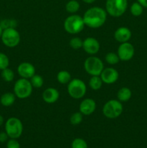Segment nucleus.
<instances>
[{"label": "nucleus", "mask_w": 147, "mask_h": 148, "mask_svg": "<svg viewBox=\"0 0 147 148\" xmlns=\"http://www.w3.org/2000/svg\"><path fill=\"white\" fill-rule=\"evenodd\" d=\"M7 148H20V144L17 139L10 138V140L7 141Z\"/></svg>", "instance_id": "nucleus-31"}, {"label": "nucleus", "mask_w": 147, "mask_h": 148, "mask_svg": "<svg viewBox=\"0 0 147 148\" xmlns=\"http://www.w3.org/2000/svg\"><path fill=\"white\" fill-rule=\"evenodd\" d=\"M57 80L59 83L65 85L71 80V76L68 71L61 70L57 74Z\"/></svg>", "instance_id": "nucleus-19"}, {"label": "nucleus", "mask_w": 147, "mask_h": 148, "mask_svg": "<svg viewBox=\"0 0 147 148\" xmlns=\"http://www.w3.org/2000/svg\"><path fill=\"white\" fill-rule=\"evenodd\" d=\"M128 7V0H106L105 10L114 17H119L125 12Z\"/></svg>", "instance_id": "nucleus-2"}, {"label": "nucleus", "mask_w": 147, "mask_h": 148, "mask_svg": "<svg viewBox=\"0 0 147 148\" xmlns=\"http://www.w3.org/2000/svg\"><path fill=\"white\" fill-rule=\"evenodd\" d=\"M2 33H3V28L1 27V26L0 25V38L1 37V35H2Z\"/></svg>", "instance_id": "nucleus-36"}, {"label": "nucleus", "mask_w": 147, "mask_h": 148, "mask_svg": "<svg viewBox=\"0 0 147 148\" xmlns=\"http://www.w3.org/2000/svg\"><path fill=\"white\" fill-rule=\"evenodd\" d=\"M3 123H4V117L1 115H0V127L2 125Z\"/></svg>", "instance_id": "nucleus-35"}, {"label": "nucleus", "mask_w": 147, "mask_h": 148, "mask_svg": "<svg viewBox=\"0 0 147 148\" xmlns=\"http://www.w3.org/2000/svg\"><path fill=\"white\" fill-rule=\"evenodd\" d=\"M134 53H135V49H134L133 46L131 43L125 42V43H122L119 46L117 54L120 60L126 62V61L131 60L133 57Z\"/></svg>", "instance_id": "nucleus-10"}, {"label": "nucleus", "mask_w": 147, "mask_h": 148, "mask_svg": "<svg viewBox=\"0 0 147 148\" xmlns=\"http://www.w3.org/2000/svg\"><path fill=\"white\" fill-rule=\"evenodd\" d=\"M0 25L1 26L3 30L6 28H8V27H15L16 21L12 20H3V21L0 23Z\"/></svg>", "instance_id": "nucleus-30"}, {"label": "nucleus", "mask_w": 147, "mask_h": 148, "mask_svg": "<svg viewBox=\"0 0 147 148\" xmlns=\"http://www.w3.org/2000/svg\"><path fill=\"white\" fill-rule=\"evenodd\" d=\"M137 1L140 3L144 7L147 8V0H137Z\"/></svg>", "instance_id": "nucleus-33"}, {"label": "nucleus", "mask_w": 147, "mask_h": 148, "mask_svg": "<svg viewBox=\"0 0 147 148\" xmlns=\"http://www.w3.org/2000/svg\"><path fill=\"white\" fill-rule=\"evenodd\" d=\"M82 48L86 53L90 55H95L99 51V43L96 38L92 37H88L83 40Z\"/></svg>", "instance_id": "nucleus-12"}, {"label": "nucleus", "mask_w": 147, "mask_h": 148, "mask_svg": "<svg viewBox=\"0 0 147 148\" xmlns=\"http://www.w3.org/2000/svg\"><path fill=\"white\" fill-rule=\"evenodd\" d=\"M123 110L122 103L118 100H110L105 103L102 108L104 116L108 119H116L121 115Z\"/></svg>", "instance_id": "nucleus-7"}, {"label": "nucleus", "mask_w": 147, "mask_h": 148, "mask_svg": "<svg viewBox=\"0 0 147 148\" xmlns=\"http://www.w3.org/2000/svg\"><path fill=\"white\" fill-rule=\"evenodd\" d=\"M69 45L73 49L77 50V49L82 48V45H83V40L80 38L75 37L72 38L69 41Z\"/></svg>", "instance_id": "nucleus-28"}, {"label": "nucleus", "mask_w": 147, "mask_h": 148, "mask_svg": "<svg viewBox=\"0 0 147 148\" xmlns=\"http://www.w3.org/2000/svg\"><path fill=\"white\" fill-rule=\"evenodd\" d=\"M68 93L74 99H80L86 92V86L82 79L74 78L68 83Z\"/></svg>", "instance_id": "nucleus-4"}, {"label": "nucleus", "mask_w": 147, "mask_h": 148, "mask_svg": "<svg viewBox=\"0 0 147 148\" xmlns=\"http://www.w3.org/2000/svg\"><path fill=\"white\" fill-rule=\"evenodd\" d=\"M84 25L83 17L74 14L66 17L63 23L65 30L70 34L80 33L84 29Z\"/></svg>", "instance_id": "nucleus-3"}, {"label": "nucleus", "mask_w": 147, "mask_h": 148, "mask_svg": "<svg viewBox=\"0 0 147 148\" xmlns=\"http://www.w3.org/2000/svg\"><path fill=\"white\" fill-rule=\"evenodd\" d=\"M85 71L91 76H99L104 69V64L97 56H89L84 64Z\"/></svg>", "instance_id": "nucleus-8"}, {"label": "nucleus", "mask_w": 147, "mask_h": 148, "mask_svg": "<svg viewBox=\"0 0 147 148\" xmlns=\"http://www.w3.org/2000/svg\"><path fill=\"white\" fill-rule=\"evenodd\" d=\"M105 61L109 64L115 65L120 62V59L117 53H113V52H110V53H107L106 56H105Z\"/></svg>", "instance_id": "nucleus-25"}, {"label": "nucleus", "mask_w": 147, "mask_h": 148, "mask_svg": "<svg viewBox=\"0 0 147 148\" xmlns=\"http://www.w3.org/2000/svg\"><path fill=\"white\" fill-rule=\"evenodd\" d=\"M10 65V59L8 56L4 53L0 52V70L7 68Z\"/></svg>", "instance_id": "nucleus-29"}, {"label": "nucleus", "mask_w": 147, "mask_h": 148, "mask_svg": "<svg viewBox=\"0 0 147 148\" xmlns=\"http://www.w3.org/2000/svg\"><path fill=\"white\" fill-rule=\"evenodd\" d=\"M1 41L9 48L16 47L20 42V35L14 27H8L3 30Z\"/></svg>", "instance_id": "nucleus-9"}, {"label": "nucleus", "mask_w": 147, "mask_h": 148, "mask_svg": "<svg viewBox=\"0 0 147 148\" xmlns=\"http://www.w3.org/2000/svg\"><path fill=\"white\" fill-rule=\"evenodd\" d=\"M102 79L99 76H92L89 81V85L92 90H99L102 86Z\"/></svg>", "instance_id": "nucleus-20"}, {"label": "nucleus", "mask_w": 147, "mask_h": 148, "mask_svg": "<svg viewBox=\"0 0 147 148\" xmlns=\"http://www.w3.org/2000/svg\"><path fill=\"white\" fill-rule=\"evenodd\" d=\"M9 138V136L7 135V134L6 133V132H0V143H5L7 141Z\"/></svg>", "instance_id": "nucleus-32"}, {"label": "nucleus", "mask_w": 147, "mask_h": 148, "mask_svg": "<svg viewBox=\"0 0 147 148\" xmlns=\"http://www.w3.org/2000/svg\"><path fill=\"white\" fill-rule=\"evenodd\" d=\"M99 77L102 79V82L106 84H113L119 78V73L114 68H104L101 72Z\"/></svg>", "instance_id": "nucleus-11"}, {"label": "nucleus", "mask_w": 147, "mask_h": 148, "mask_svg": "<svg viewBox=\"0 0 147 148\" xmlns=\"http://www.w3.org/2000/svg\"><path fill=\"white\" fill-rule=\"evenodd\" d=\"M96 102L92 98H85L79 105V111L83 115L89 116L95 112L96 109Z\"/></svg>", "instance_id": "nucleus-14"}, {"label": "nucleus", "mask_w": 147, "mask_h": 148, "mask_svg": "<svg viewBox=\"0 0 147 148\" xmlns=\"http://www.w3.org/2000/svg\"><path fill=\"white\" fill-rule=\"evenodd\" d=\"M132 96V92L128 88H121L117 93V97H118V101L120 102H126L129 101Z\"/></svg>", "instance_id": "nucleus-18"}, {"label": "nucleus", "mask_w": 147, "mask_h": 148, "mask_svg": "<svg viewBox=\"0 0 147 148\" xmlns=\"http://www.w3.org/2000/svg\"><path fill=\"white\" fill-rule=\"evenodd\" d=\"M33 88L30 80L20 78L16 81L14 85V93L20 99H25L30 97L33 92Z\"/></svg>", "instance_id": "nucleus-5"}, {"label": "nucleus", "mask_w": 147, "mask_h": 148, "mask_svg": "<svg viewBox=\"0 0 147 148\" xmlns=\"http://www.w3.org/2000/svg\"><path fill=\"white\" fill-rule=\"evenodd\" d=\"M80 8V4L76 0H70L66 4V10L69 13L74 14L77 12Z\"/></svg>", "instance_id": "nucleus-21"}, {"label": "nucleus", "mask_w": 147, "mask_h": 148, "mask_svg": "<svg viewBox=\"0 0 147 148\" xmlns=\"http://www.w3.org/2000/svg\"><path fill=\"white\" fill-rule=\"evenodd\" d=\"M130 11L134 17H138L142 14L143 12H144V7L138 1H135V2L133 3L132 5L131 6Z\"/></svg>", "instance_id": "nucleus-22"}, {"label": "nucleus", "mask_w": 147, "mask_h": 148, "mask_svg": "<svg viewBox=\"0 0 147 148\" xmlns=\"http://www.w3.org/2000/svg\"><path fill=\"white\" fill-rule=\"evenodd\" d=\"M132 36L131 30L126 27H120L115 30L114 33V38L115 40L120 43L128 42Z\"/></svg>", "instance_id": "nucleus-15"}, {"label": "nucleus", "mask_w": 147, "mask_h": 148, "mask_svg": "<svg viewBox=\"0 0 147 148\" xmlns=\"http://www.w3.org/2000/svg\"><path fill=\"white\" fill-rule=\"evenodd\" d=\"M30 83H31L32 86L33 88H40L43 85L44 83V80H43V78L40 75H34L31 78H30Z\"/></svg>", "instance_id": "nucleus-23"}, {"label": "nucleus", "mask_w": 147, "mask_h": 148, "mask_svg": "<svg viewBox=\"0 0 147 148\" xmlns=\"http://www.w3.org/2000/svg\"><path fill=\"white\" fill-rule=\"evenodd\" d=\"M16 95L12 92H5L0 98V103L3 106L8 107L15 102Z\"/></svg>", "instance_id": "nucleus-17"}, {"label": "nucleus", "mask_w": 147, "mask_h": 148, "mask_svg": "<svg viewBox=\"0 0 147 148\" xmlns=\"http://www.w3.org/2000/svg\"><path fill=\"white\" fill-rule=\"evenodd\" d=\"M106 10L99 7H92L84 14L83 20L85 25L91 28H99L105 24L107 19Z\"/></svg>", "instance_id": "nucleus-1"}, {"label": "nucleus", "mask_w": 147, "mask_h": 148, "mask_svg": "<svg viewBox=\"0 0 147 148\" xmlns=\"http://www.w3.org/2000/svg\"><path fill=\"white\" fill-rule=\"evenodd\" d=\"M82 120H83V114L80 111L74 113L70 117V123L72 125H78L81 124Z\"/></svg>", "instance_id": "nucleus-26"}, {"label": "nucleus", "mask_w": 147, "mask_h": 148, "mask_svg": "<svg viewBox=\"0 0 147 148\" xmlns=\"http://www.w3.org/2000/svg\"><path fill=\"white\" fill-rule=\"evenodd\" d=\"M71 148H88V145L84 139L76 138L72 141Z\"/></svg>", "instance_id": "nucleus-27"}, {"label": "nucleus", "mask_w": 147, "mask_h": 148, "mask_svg": "<svg viewBox=\"0 0 147 148\" xmlns=\"http://www.w3.org/2000/svg\"><path fill=\"white\" fill-rule=\"evenodd\" d=\"M17 72L22 78L28 79L35 75V68L30 62H22L17 67Z\"/></svg>", "instance_id": "nucleus-13"}, {"label": "nucleus", "mask_w": 147, "mask_h": 148, "mask_svg": "<svg viewBox=\"0 0 147 148\" xmlns=\"http://www.w3.org/2000/svg\"><path fill=\"white\" fill-rule=\"evenodd\" d=\"M1 77L5 82H12L14 78V73L11 69L7 67L1 70Z\"/></svg>", "instance_id": "nucleus-24"}, {"label": "nucleus", "mask_w": 147, "mask_h": 148, "mask_svg": "<svg viewBox=\"0 0 147 148\" xmlns=\"http://www.w3.org/2000/svg\"><path fill=\"white\" fill-rule=\"evenodd\" d=\"M84 2L86 3V4H92V3L95 2L96 0H82Z\"/></svg>", "instance_id": "nucleus-34"}, {"label": "nucleus", "mask_w": 147, "mask_h": 148, "mask_svg": "<svg viewBox=\"0 0 147 148\" xmlns=\"http://www.w3.org/2000/svg\"><path fill=\"white\" fill-rule=\"evenodd\" d=\"M5 132L10 138H19L22 135L23 132L22 123L18 118L11 117L6 121Z\"/></svg>", "instance_id": "nucleus-6"}, {"label": "nucleus", "mask_w": 147, "mask_h": 148, "mask_svg": "<svg viewBox=\"0 0 147 148\" xmlns=\"http://www.w3.org/2000/svg\"><path fill=\"white\" fill-rule=\"evenodd\" d=\"M60 94L58 90L53 88H48L44 90L42 95L43 100L48 104H52L56 103L59 100Z\"/></svg>", "instance_id": "nucleus-16"}]
</instances>
